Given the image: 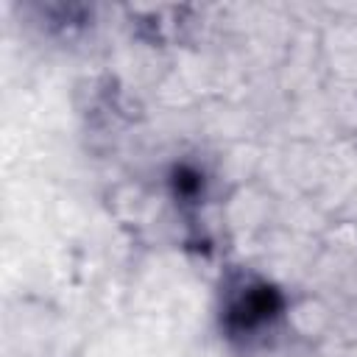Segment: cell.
Listing matches in <instances>:
<instances>
[{
  "instance_id": "cell-1",
  "label": "cell",
  "mask_w": 357,
  "mask_h": 357,
  "mask_svg": "<svg viewBox=\"0 0 357 357\" xmlns=\"http://www.w3.org/2000/svg\"><path fill=\"white\" fill-rule=\"evenodd\" d=\"M279 312V296L273 287H248L231 307H229V326L234 332H251L268 324Z\"/></svg>"
}]
</instances>
